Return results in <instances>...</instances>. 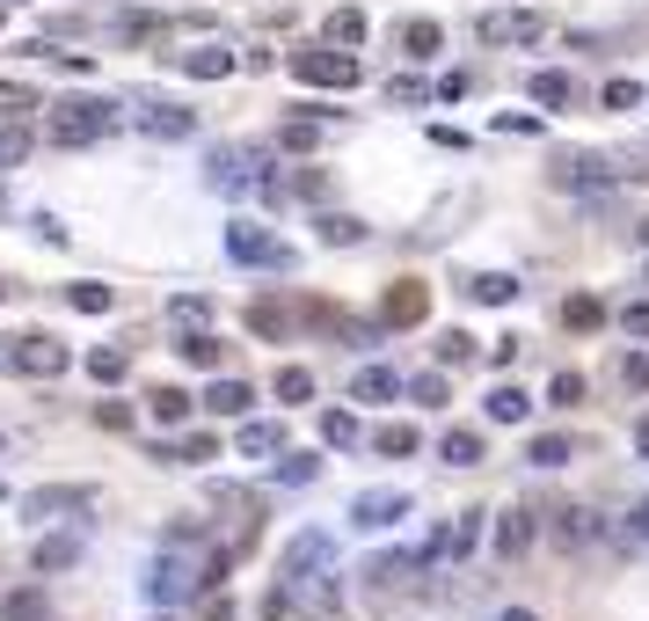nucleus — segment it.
<instances>
[{"label":"nucleus","mask_w":649,"mask_h":621,"mask_svg":"<svg viewBox=\"0 0 649 621\" xmlns=\"http://www.w3.org/2000/svg\"><path fill=\"white\" fill-rule=\"evenodd\" d=\"M0 621H44V586H16V592H0Z\"/></svg>","instance_id":"obj_18"},{"label":"nucleus","mask_w":649,"mask_h":621,"mask_svg":"<svg viewBox=\"0 0 649 621\" xmlns=\"http://www.w3.org/2000/svg\"><path fill=\"white\" fill-rule=\"evenodd\" d=\"M591 533H598V519H591V512H577V505L562 512V541H569V549H577V541H591Z\"/></svg>","instance_id":"obj_45"},{"label":"nucleus","mask_w":649,"mask_h":621,"mask_svg":"<svg viewBox=\"0 0 649 621\" xmlns=\"http://www.w3.org/2000/svg\"><path fill=\"white\" fill-rule=\"evenodd\" d=\"M642 103V89H635V81H606V110H635Z\"/></svg>","instance_id":"obj_47"},{"label":"nucleus","mask_w":649,"mask_h":621,"mask_svg":"<svg viewBox=\"0 0 649 621\" xmlns=\"http://www.w3.org/2000/svg\"><path fill=\"white\" fill-rule=\"evenodd\" d=\"M81 556V533H52V541H37V570H66Z\"/></svg>","instance_id":"obj_22"},{"label":"nucleus","mask_w":649,"mask_h":621,"mask_svg":"<svg viewBox=\"0 0 649 621\" xmlns=\"http://www.w3.org/2000/svg\"><path fill=\"white\" fill-rule=\"evenodd\" d=\"M212 621H234V607H227V600H219V607H212Z\"/></svg>","instance_id":"obj_55"},{"label":"nucleus","mask_w":649,"mask_h":621,"mask_svg":"<svg viewBox=\"0 0 649 621\" xmlns=\"http://www.w3.org/2000/svg\"><path fill=\"white\" fill-rule=\"evenodd\" d=\"M197 592H205V563H190V556H176V549L146 570V600H154L161 614H168V607H183V600H197Z\"/></svg>","instance_id":"obj_4"},{"label":"nucleus","mask_w":649,"mask_h":621,"mask_svg":"<svg viewBox=\"0 0 649 621\" xmlns=\"http://www.w3.org/2000/svg\"><path fill=\"white\" fill-rule=\"evenodd\" d=\"M0 293H8V285H0Z\"/></svg>","instance_id":"obj_59"},{"label":"nucleus","mask_w":649,"mask_h":621,"mask_svg":"<svg viewBox=\"0 0 649 621\" xmlns=\"http://www.w3.org/2000/svg\"><path fill=\"white\" fill-rule=\"evenodd\" d=\"M89 373H95V380L110 388V380H124V373H132V358H124L117 344H95V352H89Z\"/></svg>","instance_id":"obj_29"},{"label":"nucleus","mask_w":649,"mask_h":621,"mask_svg":"<svg viewBox=\"0 0 649 621\" xmlns=\"http://www.w3.org/2000/svg\"><path fill=\"white\" fill-rule=\"evenodd\" d=\"M474 37H482V44H511V52H526V44H540V37H547V16H540V8H490V16L474 22Z\"/></svg>","instance_id":"obj_5"},{"label":"nucleus","mask_w":649,"mask_h":621,"mask_svg":"<svg viewBox=\"0 0 649 621\" xmlns=\"http://www.w3.org/2000/svg\"><path fill=\"white\" fill-rule=\"evenodd\" d=\"M635 454H642V461H649V417H642V425H635Z\"/></svg>","instance_id":"obj_53"},{"label":"nucleus","mask_w":649,"mask_h":621,"mask_svg":"<svg viewBox=\"0 0 649 621\" xmlns=\"http://www.w3.org/2000/svg\"><path fill=\"white\" fill-rule=\"evenodd\" d=\"M321 132H329V118H285L278 146H285V154H315V146H321Z\"/></svg>","instance_id":"obj_17"},{"label":"nucleus","mask_w":649,"mask_h":621,"mask_svg":"<svg viewBox=\"0 0 649 621\" xmlns=\"http://www.w3.org/2000/svg\"><path fill=\"white\" fill-rule=\"evenodd\" d=\"M467 358H474V337L467 329H445L439 337V366H467Z\"/></svg>","instance_id":"obj_40"},{"label":"nucleus","mask_w":649,"mask_h":621,"mask_svg":"<svg viewBox=\"0 0 649 621\" xmlns=\"http://www.w3.org/2000/svg\"><path fill=\"white\" fill-rule=\"evenodd\" d=\"M183 73H190V81H227L234 52H227V44H197V52H183Z\"/></svg>","instance_id":"obj_15"},{"label":"nucleus","mask_w":649,"mask_h":621,"mask_svg":"<svg viewBox=\"0 0 649 621\" xmlns=\"http://www.w3.org/2000/svg\"><path fill=\"white\" fill-rule=\"evenodd\" d=\"M387 95H394V103H423L431 89H423V81H409V73H394V81H387Z\"/></svg>","instance_id":"obj_49"},{"label":"nucleus","mask_w":649,"mask_h":621,"mask_svg":"<svg viewBox=\"0 0 649 621\" xmlns=\"http://www.w3.org/2000/svg\"><path fill=\"white\" fill-rule=\"evenodd\" d=\"M248 322H256V329H264V337H285V315H278V307H248Z\"/></svg>","instance_id":"obj_50"},{"label":"nucleus","mask_w":649,"mask_h":621,"mask_svg":"<svg viewBox=\"0 0 649 621\" xmlns=\"http://www.w3.org/2000/svg\"><path fill=\"white\" fill-rule=\"evenodd\" d=\"M95 425H110V431H124V425H132V409H124V403H95Z\"/></svg>","instance_id":"obj_51"},{"label":"nucleus","mask_w":649,"mask_h":621,"mask_svg":"<svg viewBox=\"0 0 649 621\" xmlns=\"http://www.w3.org/2000/svg\"><path fill=\"white\" fill-rule=\"evenodd\" d=\"M439 454H445V468H474L482 461V439H474V431H445Z\"/></svg>","instance_id":"obj_26"},{"label":"nucleus","mask_w":649,"mask_h":621,"mask_svg":"<svg viewBox=\"0 0 649 621\" xmlns=\"http://www.w3.org/2000/svg\"><path fill=\"white\" fill-rule=\"evenodd\" d=\"M387 315H394V322H423V315H431V293H423V285H402V293L387 301Z\"/></svg>","instance_id":"obj_31"},{"label":"nucleus","mask_w":649,"mask_h":621,"mask_svg":"<svg viewBox=\"0 0 649 621\" xmlns=\"http://www.w3.org/2000/svg\"><path fill=\"white\" fill-rule=\"evenodd\" d=\"M22 512L30 519H81V512H95V482H52V490H30L22 497Z\"/></svg>","instance_id":"obj_8"},{"label":"nucleus","mask_w":649,"mask_h":621,"mask_svg":"<svg viewBox=\"0 0 649 621\" xmlns=\"http://www.w3.org/2000/svg\"><path fill=\"white\" fill-rule=\"evenodd\" d=\"M329 44H351L358 52V44H365V16H358V8H336L329 16Z\"/></svg>","instance_id":"obj_30"},{"label":"nucleus","mask_w":649,"mask_h":621,"mask_svg":"<svg viewBox=\"0 0 649 621\" xmlns=\"http://www.w3.org/2000/svg\"><path fill=\"white\" fill-rule=\"evenodd\" d=\"M278 395H285V403H307V395H315V373H307V366H285L278 373Z\"/></svg>","instance_id":"obj_41"},{"label":"nucleus","mask_w":649,"mask_h":621,"mask_svg":"<svg viewBox=\"0 0 649 621\" xmlns=\"http://www.w3.org/2000/svg\"><path fill=\"white\" fill-rule=\"evenodd\" d=\"M409 395H416V403H445V373H416Z\"/></svg>","instance_id":"obj_46"},{"label":"nucleus","mask_w":649,"mask_h":621,"mask_svg":"<svg viewBox=\"0 0 649 621\" xmlns=\"http://www.w3.org/2000/svg\"><path fill=\"white\" fill-rule=\"evenodd\" d=\"M0 497H8V490H0Z\"/></svg>","instance_id":"obj_60"},{"label":"nucleus","mask_w":649,"mask_h":621,"mask_svg":"<svg viewBox=\"0 0 649 621\" xmlns=\"http://www.w3.org/2000/svg\"><path fill=\"white\" fill-rule=\"evenodd\" d=\"M315 476H321L315 454H285V461H278V482H315Z\"/></svg>","instance_id":"obj_43"},{"label":"nucleus","mask_w":649,"mask_h":621,"mask_svg":"<svg viewBox=\"0 0 649 621\" xmlns=\"http://www.w3.org/2000/svg\"><path fill=\"white\" fill-rule=\"evenodd\" d=\"M321 242H329V248H343V242H365V227H358V220H343V213H329V220H321Z\"/></svg>","instance_id":"obj_42"},{"label":"nucleus","mask_w":649,"mask_h":621,"mask_svg":"<svg viewBox=\"0 0 649 621\" xmlns=\"http://www.w3.org/2000/svg\"><path fill=\"white\" fill-rule=\"evenodd\" d=\"M227 256H234V264H248V271H285V264H292V248H285L270 227H256V220H234V227H227Z\"/></svg>","instance_id":"obj_6"},{"label":"nucleus","mask_w":649,"mask_h":621,"mask_svg":"<svg viewBox=\"0 0 649 621\" xmlns=\"http://www.w3.org/2000/svg\"><path fill=\"white\" fill-rule=\"evenodd\" d=\"M44 132H52V146H95L103 132H117V103H103V95H66V103H52Z\"/></svg>","instance_id":"obj_1"},{"label":"nucleus","mask_w":649,"mask_h":621,"mask_svg":"<svg viewBox=\"0 0 649 621\" xmlns=\"http://www.w3.org/2000/svg\"><path fill=\"white\" fill-rule=\"evenodd\" d=\"M168 322H183V329H205V322H212V301H205V293H176V301H168Z\"/></svg>","instance_id":"obj_28"},{"label":"nucleus","mask_w":649,"mask_h":621,"mask_svg":"<svg viewBox=\"0 0 649 621\" xmlns=\"http://www.w3.org/2000/svg\"><path fill=\"white\" fill-rule=\"evenodd\" d=\"M248 403H256V388H248V380H212V388H205L212 417H248Z\"/></svg>","instance_id":"obj_16"},{"label":"nucleus","mask_w":649,"mask_h":621,"mask_svg":"<svg viewBox=\"0 0 649 621\" xmlns=\"http://www.w3.org/2000/svg\"><path fill=\"white\" fill-rule=\"evenodd\" d=\"M380 454H394V461H402V454H416V425H380Z\"/></svg>","instance_id":"obj_39"},{"label":"nucleus","mask_w":649,"mask_h":621,"mask_svg":"<svg viewBox=\"0 0 649 621\" xmlns=\"http://www.w3.org/2000/svg\"><path fill=\"white\" fill-rule=\"evenodd\" d=\"M30 110H52V103H37L22 81H0V118H30Z\"/></svg>","instance_id":"obj_33"},{"label":"nucleus","mask_w":649,"mask_h":621,"mask_svg":"<svg viewBox=\"0 0 649 621\" xmlns=\"http://www.w3.org/2000/svg\"><path fill=\"white\" fill-rule=\"evenodd\" d=\"M620 329H628V337H649V301H628V307H620Z\"/></svg>","instance_id":"obj_48"},{"label":"nucleus","mask_w":649,"mask_h":621,"mask_svg":"<svg viewBox=\"0 0 649 621\" xmlns=\"http://www.w3.org/2000/svg\"><path fill=\"white\" fill-rule=\"evenodd\" d=\"M439 44H445V30H439V22H431V16L402 22V52H409V59H431V52H439Z\"/></svg>","instance_id":"obj_20"},{"label":"nucleus","mask_w":649,"mask_h":621,"mask_svg":"<svg viewBox=\"0 0 649 621\" xmlns=\"http://www.w3.org/2000/svg\"><path fill=\"white\" fill-rule=\"evenodd\" d=\"M526 95H533L540 110H562L569 95H577V81H569L562 67H540V73H526Z\"/></svg>","instance_id":"obj_14"},{"label":"nucleus","mask_w":649,"mask_h":621,"mask_svg":"<svg viewBox=\"0 0 649 621\" xmlns=\"http://www.w3.org/2000/svg\"><path fill=\"white\" fill-rule=\"evenodd\" d=\"M635 380V388H649V352H628V366H620Z\"/></svg>","instance_id":"obj_52"},{"label":"nucleus","mask_w":649,"mask_h":621,"mask_svg":"<svg viewBox=\"0 0 649 621\" xmlns=\"http://www.w3.org/2000/svg\"><path fill=\"white\" fill-rule=\"evenodd\" d=\"M212 454H219V439H205V431H197V439L168 446V454H161V461H212Z\"/></svg>","instance_id":"obj_44"},{"label":"nucleus","mask_w":649,"mask_h":621,"mask_svg":"<svg viewBox=\"0 0 649 621\" xmlns=\"http://www.w3.org/2000/svg\"><path fill=\"white\" fill-rule=\"evenodd\" d=\"M504 621H533V614H504Z\"/></svg>","instance_id":"obj_56"},{"label":"nucleus","mask_w":649,"mask_h":621,"mask_svg":"<svg viewBox=\"0 0 649 621\" xmlns=\"http://www.w3.org/2000/svg\"><path fill=\"white\" fill-rule=\"evenodd\" d=\"M234 454H285V425H241Z\"/></svg>","instance_id":"obj_21"},{"label":"nucleus","mask_w":649,"mask_h":621,"mask_svg":"<svg viewBox=\"0 0 649 621\" xmlns=\"http://www.w3.org/2000/svg\"><path fill=\"white\" fill-rule=\"evenodd\" d=\"M635 533H642V541H649V497H642V512H635Z\"/></svg>","instance_id":"obj_54"},{"label":"nucleus","mask_w":649,"mask_h":621,"mask_svg":"<svg viewBox=\"0 0 649 621\" xmlns=\"http://www.w3.org/2000/svg\"><path fill=\"white\" fill-rule=\"evenodd\" d=\"M526 409H533V395H526V388H496V395H490V425H518Z\"/></svg>","instance_id":"obj_25"},{"label":"nucleus","mask_w":649,"mask_h":621,"mask_svg":"<svg viewBox=\"0 0 649 621\" xmlns=\"http://www.w3.org/2000/svg\"><path fill=\"white\" fill-rule=\"evenodd\" d=\"M642 242H649V227H642Z\"/></svg>","instance_id":"obj_58"},{"label":"nucleus","mask_w":649,"mask_h":621,"mask_svg":"<svg viewBox=\"0 0 649 621\" xmlns=\"http://www.w3.org/2000/svg\"><path fill=\"white\" fill-rule=\"evenodd\" d=\"M146 409H154V417H161V425H183V417H190V395H183V388H154V395H146Z\"/></svg>","instance_id":"obj_24"},{"label":"nucleus","mask_w":649,"mask_h":621,"mask_svg":"<svg viewBox=\"0 0 649 621\" xmlns=\"http://www.w3.org/2000/svg\"><path fill=\"white\" fill-rule=\"evenodd\" d=\"M474 541H482V512H467V519H445L439 533H431V541H423V570H439V563H460V556L474 549Z\"/></svg>","instance_id":"obj_9"},{"label":"nucleus","mask_w":649,"mask_h":621,"mask_svg":"<svg viewBox=\"0 0 649 621\" xmlns=\"http://www.w3.org/2000/svg\"><path fill=\"white\" fill-rule=\"evenodd\" d=\"M533 541V512H504V527H496V556H518Z\"/></svg>","instance_id":"obj_27"},{"label":"nucleus","mask_w":649,"mask_h":621,"mask_svg":"<svg viewBox=\"0 0 649 621\" xmlns=\"http://www.w3.org/2000/svg\"><path fill=\"white\" fill-rule=\"evenodd\" d=\"M22 154H30V124H22V118H8V124H0V169H16Z\"/></svg>","instance_id":"obj_32"},{"label":"nucleus","mask_w":649,"mask_h":621,"mask_svg":"<svg viewBox=\"0 0 649 621\" xmlns=\"http://www.w3.org/2000/svg\"><path fill=\"white\" fill-rule=\"evenodd\" d=\"M394 395H409V380H402L394 366H365V373L351 380V403H394Z\"/></svg>","instance_id":"obj_13"},{"label":"nucleus","mask_w":649,"mask_h":621,"mask_svg":"<svg viewBox=\"0 0 649 621\" xmlns=\"http://www.w3.org/2000/svg\"><path fill=\"white\" fill-rule=\"evenodd\" d=\"M562 322H569V329H598V322H606V307H598L591 293H577V301L562 307Z\"/></svg>","instance_id":"obj_38"},{"label":"nucleus","mask_w":649,"mask_h":621,"mask_svg":"<svg viewBox=\"0 0 649 621\" xmlns=\"http://www.w3.org/2000/svg\"><path fill=\"white\" fill-rule=\"evenodd\" d=\"M66 301H73V315H110V301H117V293H110V285H73Z\"/></svg>","instance_id":"obj_35"},{"label":"nucleus","mask_w":649,"mask_h":621,"mask_svg":"<svg viewBox=\"0 0 649 621\" xmlns=\"http://www.w3.org/2000/svg\"><path fill=\"white\" fill-rule=\"evenodd\" d=\"M467 293H474L482 307H511V301H518V278H511V271H482Z\"/></svg>","instance_id":"obj_19"},{"label":"nucleus","mask_w":649,"mask_h":621,"mask_svg":"<svg viewBox=\"0 0 649 621\" xmlns=\"http://www.w3.org/2000/svg\"><path fill=\"white\" fill-rule=\"evenodd\" d=\"M205 169H212V191H256V183H264V176H256V161L234 154V146H219Z\"/></svg>","instance_id":"obj_11"},{"label":"nucleus","mask_w":649,"mask_h":621,"mask_svg":"<svg viewBox=\"0 0 649 621\" xmlns=\"http://www.w3.org/2000/svg\"><path fill=\"white\" fill-rule=\"evenodd\" d=\"M176 352L190 358V366H219V337H212V329H190V337H183Z\"/></svg>","instance_id":"obj_34"},{"label":"nucleus","mask_w":649,"mask_h":621,"mask_svg":"<svg viewBox=\"0 0 649 621\" xmlns=\"http://www.w3.org/2000/svg\"><path fill=\"white\" fill-rule=\"evenodd\" d=\"M0 366L30 373V380H59V373H66V344H52V337H8Z\"/></svg>","instance_id":"obj_7"},{"label":"nucleus","mask_w":649,"mask_h":621,"mask_svg":"<svg viewBox=\"0 0 649 621\" xmlns=\"http://www.w3.org/2000/svg\"><path fill=\"white\" fill-rule=\"evenodd\" d=\"M140 132H154V140H190L197 118H190V110H176V103H146L140 110Z\"/></svg>","instance_id":"obj_12"},{"label":"nucleus","mask_w":649,"mask_h":621,"mask_svg":"<svg viewBox=\"0 0 649 621\" xmlns=\"http://www.w3.org/2000/svg\"><path fill=\"white\" fill-rule=\"evenodd\" d=\"M292 81H307V89H358L365 67H358L351 44H315V52H292Z\"/></svg>","instance_id":"obj_2"},{"label":"nucleus","mask_w":649,"mask_h":621,"mask_svg":"<svg viewBox=\"0 0 649 621\" xmlns=\"http://www.w3.org/2000/svg\"><path fill=\"white\" fill-rule=\"evenodd\" d=\"M394 519H409V490H358L351 497V527L380 533V527H394Z\"/></svg>","instance_id":"obj_10"},{"label":"nucleus","mask_w":649,"mask_h":621,"mask_svg":"<svg viewBox=\"0 0 649 621\" xmlns=\"http://www.w3.org/2000/svg\"><path fill=\"white\" fill-rule=\"evenodd\" d=\"M547 403H555V409H577L584 403V373H555V380H547Z\"/></svg>","instance_id":"obj_36"},{"label":"nucleus","mask_w":649,"mask_h":621,"mask_svg":"<svg viewBox=\"0 0 649 621\" xmlns=\"http://www.w3.org/2000/svg\"><path fill=\"white\" fill-rule=\"evenodd\" d=\"M0 8H22V0H0Z\"/></svg>","instance_id":"obj_57"},{"label":"nucleus","mask_w":649,"mask_h":621,"mask_svg":"<svg viewBox=\"0 0 649 621\" xmlns=\"http://www.w3.org/2000/svg\"><path fill=\"white\" fill-rule=\"evenodd\" d=\"M526 461H533V468H569V461H577V446L547 431V439H533V446H526Z\"/></svg>","instance_id":"obj_23"},{"label":"nucleus","mask_w":649,"mask_h":621,"mask_svg":"<svg viewBox=\"0 0 649 621\" xmlns=\"http://www.w3.org/2000/svg\"><path fill=\"white\" fill-rule=\"evenodd\" d=\"M321 439L329 446H358V417L351 409H329V417H321Z\"/></svg>","instance_id":"obj_37"},{"label":"nucleus","mask_w":649,"mask_h":621,"mask_svg":"<svg viewBox=\"0 0 649 621\" xmlns=\"http://www.w3.org/2000/svg\"><path fill=\"white\" fill-rule=\"evenodd\" d=\"M329 556H336V541H329L321 527L292 533V549H285V592H307V586H315L321 600H329V586H321V578H336V570H329Z\"/></svg>","instance_id":"obj_3"}]
</instances>
